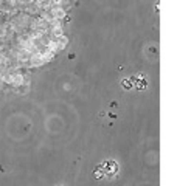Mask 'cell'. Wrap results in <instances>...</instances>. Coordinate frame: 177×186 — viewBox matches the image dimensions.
Masks as SVG:
<instances>
[{
	"instance_id": "6da1fadb",
	"label": "cell",
	"mask_w": 177,
	"mask_h": 186,
	"mask_svg": "<svg viewBox=\"0 0 177 186\" xmlns=\"http://www.w3.org/2000/svg\"><path fill=\"white\" fill-rule=\"evenodd\" d=\"M100 168L103 169L104 175H107L109 178H113V177L117 175V172H118V164H117L115 161H112V160L104 161L103 164H100Z\"/></svg>"
},
{
	"instance_id": "7a4b0ae2",
	"label": "cell",
	"mask_w": 177,
	"mask_h": 186,
	"mask_svg": "<svg viewBox=\"0 0 177 186\" xmlns=\"http://www.w3.org/2000/svg\"><path fill=\"white\" fill-rule=\"evenodd\" d=\"M135 82H137V88H140V90H144V88H146V85H148L146 79H144L143 76H140V78H138V81H135Z\"/></svg>"
},
{
	"instance_id": "3957f363",
	"label": "cell",
	"mask_w": 177,
	"mask_h": 186,
	"mask_svg": "<svg viewBox=\"0 0 177 186\" xmlns=\"http://www.w3.org/2000/svg\"><path fill=\"white\" fill-rule=\"evenodd\" d=\"M93 177H95V178H98V180L104 177V172H103V169H101L100 166H96V168H95V171H93Z\"/></svg>"
},
{
	"instance_id": "277c9868",
	"label": "cell",
	"mask_w": 177,
	"mask_h": 186,
	"mask_svg": "<svg viewBox=\"0 0 177 186\" xmlns=\"http://www.w3.org/2000/svg\"><path fill=\"white\" fill-rule=\"evenodd\" d=\"M121 84H123L124 88H131V87H132V81H131V79H123Z\"/></svg>"
}]
</instances>
